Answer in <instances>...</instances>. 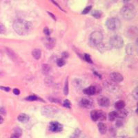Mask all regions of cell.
I'll list each match as a JSON object with an SVG mask.
<instances>
[{"label": "cell", "mask_w": 138, "mask_h": 138, "mask_svg": "<svg viewBox=\"0 0 138 138\" xmlns=\"http://www.w3.org/2000/svg\"><path fill=\"white\" fill-rule=\"evenodd\" d=\"M116 117H117V113H116V112H115V111L111 112V113H109V115H108V118H109V120L111 121V122H113V121L115 120Z\"/></svg>", "instance_id": "obj_25"}, {"label": "cell", "mask_w": 138, "mask_h": 138, "mask_svg": "<svg viewBox=\"0 0 138 138\" xmlns=\"http://www.w3.org/2000/svg\"><path fill=\"white\" fill-rule=\"evenodd\" d=\"M97 102H98V104L102 107H107L109 106V104H110L109 99L104 96L99 97L97 99Z\"/></svg>", "instance_id": "obj_14"}, {"label": "cell", "mask_w": 138, "mask_h": 138, "mask_svg": "<svg viewBox=\"0 0 138 138\" xmlns=\"http://www.w3.org/2000/svg\"><path fill=\"white\" fill-rule=\"evenodd\" d=\"M111 78L112 79V81H114L115 83H120L121 81H123L124 77L122 74H120V72H113L111 73Z\"/></svg>", "instance_id": "obj_11"}, {"label": "cell", "mask_w": 138, "mask_h": 138, "mask_svg": "<svg viewBox=\"0 0 138 138\" xmlns=\"http://www.w3.org/2000/svg\"><path fill=\"white\" fill-rule=\"evenodd\" d=\"M42 70L44 74L48 75V73L51 72V66H49L48 64H43L42 66Z\"/></svg>", "instance_id": "obj_22"}, {"label": "cell", "mask_w": 138, "mask_h": 138, "mask_svg": "<svg viewBox=\"0 0 138 138\" xmlns=\"http://www.w3.org/2000/svg\"><path fill=\"white\" fill-rule=\"evenodd\" d=\"M92 15H93L94 17H95V18H99V17H101V16H102V12L99 11V10H95L94 12H92Z\"/></svg>", "instance_id": "obj_28"}, {"label": "cell", "mask_w": 138, "mask_h": 138, "mask_svg": "<svg viewBox=\"0 0 138 138\" xmlns=\"http://www.w3.org/2000/svg\"><path fill=\"white\" fill-rule=\"evenodd\" d=\"M3 122V117H1V115H0V124L2 123Z\"/></svg>", "instance_id": "obj_43"}, {"label": "cell", "mask_w": 138, "mask_h": 138, "mask_svg": "<svg viewBox=\"0 0 138 138\" xmlns=\"http://www.w3.org/2000/svg\"><path fill=\"white\" fill-rule=\"evenodd\" d=\"M91 8H92V6H87V7H86L84 9V10L82 11V14L83 15H86V14H88V12H90V10H91Z\"/></svg>", "instance_id": "obj_31"}, {"label": "cell", "mask_w": 138, "mask_h": 138, "mask_svg": "<svg viewBox=\"0 0 138 138\" xmlns=\"http://www.w3.org/2000/svg\"><path fill=\"white\" fill-rule=\"evenodd\" d=\"M129 0H124V2H125V3H127V2H129Z\"/></svg>", "instance_id": "obj_45"}, {"label": "cell", "mask_w": 138, "mask_h": 138, "mask_svg": "<svg viewBox=\"0 0 138 138\" xmlns=\"http://www.w3.org/2000/svg\"><path fill=\"white\" fill-rule=\"evenodd\" d=\"M19 137H18L17 135H15V134H14V133H12V135H11V136H10V138H19Z\"/></svg>", "instance_id": "obj_41"}, {"label": "cell", "mask_w": 138, "mask_h": 138, "mask_svg": "<svg viewBox=\"0 0 138 138\" xmlns=\"http://www.w3.org/2000/svg\"><path fill=\"white\" fill-rule=\"evenodd\" d=\"M116 113H117V117L122 119V118H124L128 115V111L122 108L121 110H118V111L116 112Z\"/></svg>", "instance_id": "obj_17"}, {"label": "cell", "mask_w": 138, "mask_h": 138, "mask_svg": "<svg viewBox=\"0 0 138 138\" xmlns=\"http://www.w3.org/2000/svg\"><path fill=\"white\" fill-rule=\"evenodd\" d=\"M101 91H102V88L99 86L92 85L89 87L85 88L84 90V93L87 95H96V94L101 93Z\"/></svg>", "instance_id": "obj_7"}, {"label": "cell", "mask_w": 138, "mask_h": 138, "mask_svg": "<svg viewBox=\"0 0 138 138\" xmlns=\"http://www.w3.org/2000/svg\"><path fill=\"white\" fill-rule=\"evenodd\" d=\"M17 119L19 122H23V123H26L28 122L29 121V116L27 115L26 114H24V113H21V114L19 115Z\"/></svg>", "instance_id": "obj_19"}, {"label": "cell", "mask_w": 138, "mask_h": 138, "mask_svg": "<svg viewBox=\"0 0 138 138\" xmlns=\"http://www.w3.org/2000/svg\"><path fill=\"white\" fill-rule=\"evenodd\" d=\"M113 1H116V0H113Z\"/></svg>", "instance_id": "obj_46"}, {"label": "cell", "mask_w": 138, "mask_h": 138, "mask_svg": "<svg viewBox=\"0 0 138 138\" xmlns=\"http://www.w3.org/2000/svg\"><path fill=\"white\" fill-rule=\"evenodd\" d=\"M48 13H49V15H51V16H52V17H53V19H54V20H56V19H55V17L54 16H53V14H52V13H51V12H48Z\"/></svg>", "instance_id": "obj_44"}, {"label": "cell", "mask_w": 138, "mask_h": 138, "mask_svg": "<svg viewBox=\"0 0 138 138\" xmlns=\"http://www.w3.org/2000/svg\"><path fill=\"white\" fill-rule=\"evenodd\" d=\"M121 15H122L124 18L127 20H130L135 17L136 15V10L135 6L131 3H127L126 5L122 7L121 10Z\"/></svg>", "instance_id": "obj_2"}, {"label": "cell", "mask_w": 138, "mask_h": 138, "mask_svg": "<svg viewBox=\"0 0 138 138\" xmlns=\"http://www.w3.org/2000/svg\"><path fill=\"white\" fill-rule=\"evenodd\" d=\"M103 35L101 32L95 31L90 34V43L93 46H99L102 42Z\"/></svg>", "instance_id": "obj_3"}, {"label": "cell", "mask_w": 138, "mask_h": 138, "mask_svg": "<svg viewBox=\"0 0 138 138\" xmlns=\"http://www.w3.org/2000/svg\"><path fill=\"white\" fill-rule=\"evenodd\" d=\"M27 100H29V101H36V100H38V97L35 95H30V96H28L26 98Z\"/></svg>", "instance_id": "obj_33"}, {"label": "cell", "mask_w": 138, "mask_h": 138, "mask_svg": "<svg viewBox=\"0 0 138 138\" xmlns=\"http://www.w3.org/2000/svg\"><path fill=\"white\" fill-rule=\"evenodd\" d=\"M13 93L15 94V95H19V93H20V90L17 89V88H15L14 90H13Z\"/></svg>", "instance_id": "obj_39"}, {"label": "cell", "mask_w": 138, "mask_h": 138, "mask_svg": "<svg viewBox=\"0 0 138 138\" xmlns=\"http://www.w3.org/2000/svg\"><path fill=\"white\" fill-rule=\"evenodd\" d=\"M63 57L64 58H66V57H69V54H68L66 52H64V53H63Z\"/></svg>", "instance_id": "obj_42"}, {"label": "cell", "mask_w": 138, "mask_h": 138, "mask_svg": "<svg viewBox=\"0 0 138 138\" xmlns=\"http://www.w3.org/2000/svg\"><path fill=\"white\" fill-rule=\"evenodd\" d=\"M122 125H123V122L121 120H117V122H116V126H117V127H120V126H122Z\"/></svg>", "instance_id": "obj_37"}, {"label": "cell", "mask_w": 138, "mask_h": 138, "mask_svg": "<svg viewBox=\"0 0 138 138\" xmlns=\"http://www.w3.org/2000/svg\"><path fill=\"white\" fill-rule=\"evenodd\" d=\"M81 133V131L79 129H76L75 132L72 133V135L70 137V138H78L79 135Z\"/></svg>", "instance_id": "obj_26"}, {"label": "cell", "mask_w": 138, "mask_h": 138, "mask_svg": "<svg viewBox=\"0 0 138 138\" xmlns=\"http://www.w3.org/2000/svg\"><path fill=\"white\" fill-rule=\"evenodd\" d=\"M6 53L7 55L9 56V57L11 59V60L13 61V62H15V63H19V57L16 55L14 51L11 50L10 48H6Z\"/></svg>", "instance_id": "obj_12"}, {"label": "cell", "mask_w": 138, "mask_h": 138, "mask_svg": "<svg viewBox=\"0 0 138 138\" xmlns=\"http://www.w3.org/2000/svg\"><path fill=\"white\" fill-rule=\"evenodd\" d=\"M64 95H67L69 94V79L68 78L66 79V82H65V86H64Z\"/></svg>", "instance_id": "obj_27"}, {"label": "cell", "mask_w": 138, "mask_h": 138, "mask_svg": "<svg viewBox=\"0 0 138 138\" xmlns=\"http://www.w3.org/2000/svg\"><path fill=\"white\" fill-rule=\"evenodd\" d=\"M135 52V47L133 44H129L126 46V53L128 55H133Z\"/></svg>", "instance_id": "obj_20"}, {"label": "cell", "mask_w": 138, "mask_h": 138, "mask_svg": "<svg viewBox=\"0 0 138 138\" xmlns=\"http://www.w3.org/2000/svg\"><path fill=\"white\" fill-rule=\"evenodd\" d=\"M32 55L35 60H39L42 56V51L40 49H34L32 51Z\"/></svg>", "instance_id": "obj_18"}, {"label": "cell", "mask_w": 138, "mask_h": 138, "mask_svg": "<svg viewBox=\"0 0 138 138\" xmlns=\"http://www.w3.org/2000/svg\"><path fill=\"white\" fill-rule=\"evenodd\" d=\"M0 89L5 90V91H6V92L10 91V88L8 87H3V86H0Z\"/></svg>", "instance_id": "obj_40"}, {"label": "cell", "mask_w": 138, "mask_h": 138, "mask_svg": "<svg viewBox=\"0 0 138 138\" xmlns=\"http://www.w3.org/2000/svg\"><path fill=\"white\" fill-rule=\"evenodd\" d=\"M84 59L86 60V61L88 62V63L92 64L93 63V62H92V60H91V58H90V56L89 55L86 54L85 55V56H84Z\"/></svg>", "instance_id": "obj_34"}, {"label": "cell", "mask_w": 138, "mask_h": 138, "mask_svg": "<svg viewBox=\"0 0 138 138\" xmlns=\"http://www.w3.org/2000/svg\"><path fill=\"white\" fill-rule=\"evenodd\" d=\"M64 106L65 107H66V108H70V101L68 100V99L65 100L64 102Z\"/></svg>", "instance_id": "obj_36"}, {"label": "cell", "mask_w": 138, "mask_h": 138, "mask_svg": "<svg viewBox=\"0 0 138 138\" xmlns=\"http://www.w3.org/2000/svg\"><path fill=\"white\" fill-rule=\"evenodd\" d=\"M133 95L135 97V99H138V88H135V90L133 91Z\"/></svg>", "instance_id": "obj_35"}, {"label": "cell", "mask_w": 138, "mask_h": 138, "mask_svg": "<svg viewBox=\"0 0 138 138\" xmlns=\"http://www.w3.org/2000/svg\"><path fill=\"white\" fill-rule=\"evenodd\" d=\"M13 133L17 135L18 137H20V136L22 135V131L21 130V129L17 127V128H15V129H14V133Z\"/></svg>", "instance_id": "obj_29"}, {"label": "cell", "mask_w": 138, "mask_h": 138, "mask_svg": "<svg viewBox=\"0 0 138 138\" xmlns=\"http://www.w3.org/2000/svg\"><path fill=\"white\" fill-rule=\"evenodd\" d=\"M104 85H105V87L106 88V89L109 92H117L119 89V87L116 84V83L113 81H106V83H104Z\"/></svg>", "instance_id": "obj_9"}, {"label": "cell", "mask_w": 138, "mask_h": 138, "mask_svg": "<svg viewBox=\"0 0 138 138\" xmlns=\"http://www.w3.org/2000/svg\"><path fill=\"white\" fill-rule=\"evenodd\" d=\"M65 64H66V62H65V60L63 58H61V59H59V60H57V66H60V67H62L64 65H65Z\"/></svg>", "instance_id": "obj_30"}, {"label": "cell", "mask_w": 138, "mask_h": 138, "mask_svg": "<svg viewBox=\"0 0 138 138\" xmlns=\"http://www.w3.org/2000/svg\"><path fill=\"white\" fill-rule=\"evenodd\" d=\"M98 129H99V133L102 134V135H104L106 134V133L107 131V126L105 124L102 123V122H99L98 124Z\"/></svg>", "instance_id": "obj_16"}, {"label": "cell", "mask_w": 138, "mask_h": 138, "mask_svg": "<svg viewBox=\"0 0 138 138\" xmlns=\"http://www.w3.org/2000/svg\"><path fill=\"white\" fill-rule=\"evenodd\" d=\"M80 106L81 107H84L86 108H90L93 106V102L89 98H83L81 99L79 102Z\"/></svg>", "instance_id": "obj_10"}, {"label": "cell", "mask_w": 138, "mask_h": 138, "mask_svg": "<svg viewBox=\"0 0 138 138\" xmlns=\"http://www.w3.org/2000/svg\"><path fill=\"white\" fill-rule=\"evenodd\" d=\"M97 113H98V120L100 121H104L106 120V113L103 111H97Z\"/></svg>", "instance_id": "obj_24"}, {"label": "cell", "mask_w": 138, "mask_h": 138, "mask_svg": "<svg viewBox=\"0 0 138 138\" xmlns=\"http://www.w3.org/2000/svg\"><path fill=\"white\" fill-rule=\"evenodd\" d=\"M6 27L4 26V25L1 23H0V34H4L6 33Z\"/></svg>", "instance_id": "obj_32"}, {"label": "cell", "mask_w": 138, "mask_h": 138, "mask_svg": "<svg viewBox=\"0 0 138 138\" xmlns=\"http://www.w3.org/2000/svg\"><path fill=\"white\" fill-rule=\"evenodd\" d=\"M127 32H128L127 35L130 38H134L138 35V29L135 27L129 28V30H127Z\"/></svg>", "instance_id": "obj_15"}, {"label": "cell", "mask_w": 138, "mask_h": 138, "mask_svg": "<svg viewBox=\"0 0 138 138\" xmlns=\"http://www.w3.org/2000/svg\"><path fill=\"white\" fill-rule=\"evenodd\" d=\"M57 112H58V109L57 108V107L53 106L47 105L42 107V115L46 117H53L54 115L57 114Z\"/></svg>", "instance_id": "obj_4"}, {"label": "cell", "mask_w": 138, "mask_h": 138, "mask_svg": "<svg viewBox=\"0 0 138 138\" xmlns=\"http://www.w3.org/2000/svg\"><path fill=\"white\" fill-rule=\"evenodd\" d=\"M90 117L91 119L94 122H96L98 120V113H97V110H94V111H91L90 113Z\"/></svg>", "instance_id": "obj_23"}, {"label": "cell", "mask_w": 138, "mask_h": 138, "mask_svg": "<svg viewBox=\"0 0 138 138\" xmlns=\"http://www.w3.org/2000/svg\"><path fill=\"white\" fill-rule=\"evenodd\" d=\"M13 28L19 35H26L31 32L33 26L30 21L19 19L14 22Z\"/></svg>", "instance_id": "obj_1"}, {"label": "cell", "mask_w": 138, "mask_h": 138, "mask_svg": "<svg viewBox=\"0 0 138 138\" xmlns=\"http://www.w3.org/2000/svg\"><path fill=\"white\" fill-rule=\"evenodd\" d=\"M110 44L114 48H121L124 45L123 39L119 35H114L110 39Z\"/></svg>", "instance_id": "obj_6"}, {"label": "cell", "mask_w": 138, "mask_h": 138, "mask_svg": "<svg viewBox=\"0 0 138 138\" xmlns=\"http://www.w3.org/2000/svg\"></svg>", "instance_id": "obj_47"}, {"label": "cell", "mask_w": 138, "mask_h": 138, "mask_svg": "<svg viewBox=\"0 0 138 138\" xmlns=\"http://www.w3.org/2000/svg\"><path fill=\"white\" fill-rule=\"evenodd\" d=\"M44 33H45L47 36H48V35H50V31H49V30H48V28H45L44 29Z\"/></svg>", "instance_id": "obj_38"}, {"label": "cell", "mask_w": 138, "mask_h": 138, "mask_svg": "<svg viewBox=\"0 0 138 138\" xmlns=\"http://www.w3.org/2000/svg\"><path fill=\"white\" fill-rule=\"evenodd\" d=\"M106 25L108 30H116L120 28L121 23H120L119 19L111 17V18L108 19V20L106 21Z\"/></svg>", "instance_id": "obj_5"}, {"label": "cell", "mask_w": 138, "mask_h": 138, "mask_svg": "<svg viewBox=\"0 0 138 138\" xmlns=\"http://www.w3.org/2000/svg\"><path fill=\"white\" fill-rule=\"evenodd\" d=\"M44 44L48 49H53L55 46V40L51 37H46L44 40Z\"/></svg>", "instance_id": "obj_13"}, {"label": "cell", "mask_w": 138, "mask_h": 138, "mask_svg": "<svg viewBox=\"0 0 138 138\" xmlns=\"http://www.w3.org/2000/svg\"><path fill=\"white\" fill-rule=\"evenodd\" d=\"M49 130L54 133H58L63 130V126L59 122H53L49 125Z\"/></svg>", "instance_id": "obj_8"}, {"label": "cell", "mask_w": 138, "mask_h": 138, "mask_svg": "<svg viewBox=\"0 0 138 138\" xmlns=\"http://www.w3.org/2000/svg\"><path fill=\"white\" fill-rule=\"evenodd\" d=\"M115 107L117 110H121L125 107V102H124L123 100H119L115 103Z\"/></svg>", "instance_id": "obj_21"}]
</instances>
